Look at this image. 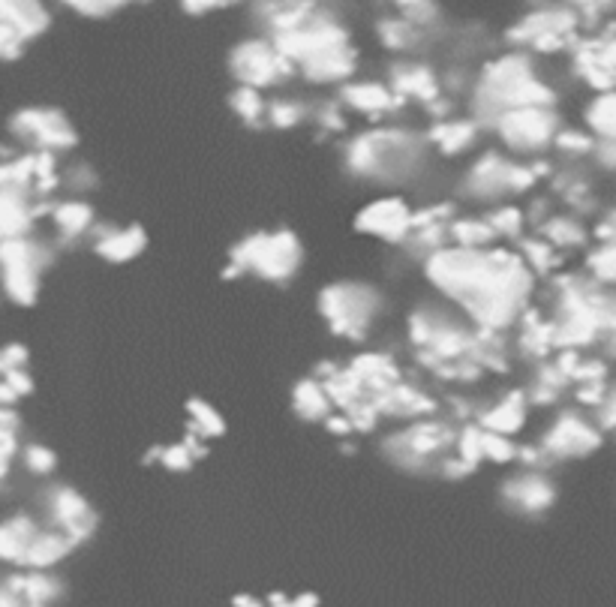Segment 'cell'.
Listing matches in <instances>:
<instances>
[{"label": "cell", "mask_w": 616, "mask_h": 607, "mask_svg": "<svg viewBox=\"0 0 616 607\" xmlns=\"http://www.w3.org/2000/svg\"><path fill=\"white\" fill-rule=\"evenodd\" d=\"M421 277L433 295L457 307L475 328L502 334L517 328L541 283L511 244L481 250L448 244L421 262Z\"/></svg>", "instance_id": "6da1fadb"}, {"label": "cell", "mask_w": 616, "mask_h": 607, "mask_svg": "<svg viewBox=\"0 0 616 607\" xmlns=\"http://www.w3.org/2000/svg\"><path fill=\"white\" fill-rule=\"evenodd\" d=\"M433 157L427 133L400 121L367 124L340 142V166L346 178L379 193L418 187L430 175Z\"/></svg>", "instance_id": "7a4b0ae2"}, {"label": "cell", "mask_w": 616, "mask_h": 607, "mask_svg": "<svg viewBox=\"0 0 616 607\" xmlns=\"http://www.w3.org/2000/svg\"><path fill=\"white\" fill-rule=\"evenodd\" d=\"M529 106H556V91L541 79L535 58L523 49H511L499 58L481 64L472 76V88L466 94V112L490 130L496 118L514 109Z\"/></svg>", "instance_id": "3957f363"}, {"label": "cell", "mask_w": 616, "mask_h": 607, "mask_svg": "<svg viewBox=\"0 0 616 607\" xmlns=\"http://www.w3.org/2000/svg\"><path fill=\"white\" fill-rule=\"evenodd\" d=\"M550 175H553V163L547 157L517 160L502 148H484L469 157L451 196L460 205H478L481 211H487L493 205L532 196L541 184L550 181Z\"/></svg>", "instance_id": "277c9868"}, {"label": "cell", "mask_w": 616, "mask_h": 607, "mask_svg": "<svg viewBox=\"0 0 616 607\" xmlns=\"http://www.w3.org/2000/svg\"><path fill=\"white\" fill-rule=\"evenodd\" d=\"M307 262L304 241L295 229H256L241 235L229 253L223 280H259L268 286H292Z\"/></svg>", "instance_id": "5b68a950"}, {"label": "cell", "mask_w": 616, "mask_h": 607, "mask_svg": "<svg viewBox=\"0 0 616 607\" xmlns=\"http://www.w3.org/2000/svg\"><path fill=\"white\" fill-rule=\"evenodd\" d=\"M316 313L325 331L340 343H367L388 313V295L373 280L340 277L319 289Z\"/></svg>", "instance_id": "8992f818"}, {"label": "cell", "mask_w": 616, "mask_h": 607, "mask_svg": "<svg viewBox=\"0 0 616 607\" xmlns=\"http://www.w3.org/2000/svg\"><path fill=\"white\" fill-rule=\"evenodd\" d=\"M457 430L460 424L436 412L427 418L388 427L379 436L376 448H379V457L403 475H436L439 463L454 451Z\"/></svg>", "instance_id": "52a82bcc"}, {"label": "cell", "mask_w": 616, "mask_h": 607, "mask_svg": "<svg viewBox=\"0 0 616 607\" xmlns=\"http://www.w3.org/2000/svg\"><path fill=\"white\" fill-rule=\"evenodd\" d=\"M562 118L556 106H529V109H514L496 118L487 130L493 136L496 148L517 160H538L553 151V142L562 130Z\"/></svg>", "instance_id": "ba28073f"}, {"label": "cell", "mask_w": 616, "mask_h": 607, "mask_svg": "<svg viewBox=\"0 0 616 607\" xmlns=\"http://www.w3.org/2000/svg\"><path fill=\"white\" fill-rule=\"evenodd\" d=\"M52 262L55 250L31 235L0 241V280H4V292L19 307H31L40 295V277Z\"/></svg>", "instance_id": "9c48e42d"}, {"label": "cell", "mask_w": 616, "mask_h": 607, "mask_svg": "<svg viewBox=\"0 0 616 607\" xmlns=\"http://www.w3.org/2000/svg\"><path fill=\"white\" fill-rule=\"evenodd\" d=\"M295 73H298L295 64L277 49L274 40H268L262 34L241 40L229 52V76L235 85H244V88L271 91V88L286 85Z\"/></svg>", "instance_id": "30bf717a"}, {"label": "cell", "mask_w": 616, "mask_h": 607, "mask_svg": "<svg viewBox=\"0 0 616 607\" xmlns=\"http://www.w3.org/2000/svg\"><path fill=\"white\" fill-rule=\"evenodd\" d=\"M535 442L550 460V466L583 460L601 448V427L595 424V418H589L580 409H559L550 418V424L538 433Z\"/></svg>", "instance_id": "8fae6325"}, {"label": "cell", "mask_w": 616, "mask_h": 607, "mask_svg": "<svg viewBox=\"0 0 616 607\" xmlns=\"http://www.w3.org/2000/svg\"><path fill=\"white\" fill-rule=\"evenodd\" d=\"M412 217H415V205L409 202V196L376 193L373 199H367L358 208L352 229L364 238H373L385 247L400 250L406 244V238L412 235Z\"/></svg>", "instance_id": "7c38bea8"}, {"label": "cell", "mask_w": 616, "mask_h": 607, "mask_svg": "<svg viewBox=\"0 0 616 607\" xmlns=\"http://www.w3.org/2000/svg\"><path fill=\"white\" fill-rule=\"evenodd\" d=\"M577 16L574 10L565 7H535L532 13H526L511 31H508V43L514 49H523L529 55H547V52H559L571 43Z\"/></svg>", "instance_id": "4fadbf2b"}, {"label": "cell", "mask_w": 616, "mask_h": 607, "mask_svg": "<svg viewBox=\"0 0 616 607\" xmlns=\"http://www.w3.org/2000/svg\"><path fill=\"white\" fill-rule=\"evenodd\" d=\"M10 130L34 148V154H67L79 145V133L73 121L52 106L19 109L10 121Z\"/></svg>", "instance_id": "5bb4252c"}, {"label": "cell", "mask_w": 616, "mask_h": 607, "mask_svg": "<svg viewBox=\"0 0 616 607\" xmlns=\"http://www.w3.org/2000/svg\"><path fill=\"white\" fill-rule=\"evenodd\" d=\"M499 502L517 514V517H544L556 505V481L550 478V469H529V466H514L502 481H499Z\"/></svg>", "instance_id": "9a60e30c"}, {"label": "cell", "mask_w": 616, "mask_h": 607, "mask_svg": "<svg viewBox=\"0 0 616 607\" xmlns=\"http://www.w3.org/2000/svg\"><path fill=\"white\" fill-rule=\"evenodd\" d=\"M337 100L346 112L364 118L367 124L397 121V115L406 109V103L391 91L385 79H352L343 88H337Z\"/></svg>", "instance_id": "2e32d148"}, {"label": "cell", "mask_w": 616, "mask_h": 607, "mask_svg": "<svg viewBox=\"0 0 616 607\" xmlns=\"http://www.w3.org/2000/svg\"><path fill=\"white\" fill-rule=\"evenodd\" d=\"M373 406L382 415V421L403 424V421H415V418H427V415L442 412V397H436L421 379L403 376L397 385L376 394Z\"/></svg>", "instance_id": "e0dca14e"}, {"label": "cell", "mask_w": 616, "mask_h": 607, "mask_svg": "<svg viewBox=\"0 0 616 607\" xmlns=\"http://www.w3.org/2000/svg\"><path fill=\"white\" fill-rule=\"evenodd\" d=\"M46 511L52 517V526L67 532L76 544L88 541L94 532H97V508L91 505V499L70 487V484H55L49 493H46Z\"/></svg>", "instance_id": "ac0fdd59"}, {"label": "cell", "mask_w": 616, "mask_h": 607, "mask_svg": "<svg viewBox=\"0 0 616 607\" xmlns=\"http://www.w3.org/2000/svg\"><path fill=\"white\" fill-rule=\"evenodd\" d=\"M424 133H427V142H430L433 154L442 157V160L472 157L481 148L484 136H487V130L469 112H463V115L457 112L445 121H433Z\"/></svg>", "instance_id": "d6986e66"}, {"label": "cell", "mask_w": 616, "mask_h": 607, "mask_svg": "<svg viewBox=\"0 0 616 607\" xmlns=\"http://www.w3.org/2000/svg\"><path fill=\"white\" fill-rule=\"evenodd\" d=\"M91 250L106 265H130L148 250V232L142 223H103L91 232Z\"/></svg>", "instance_id": "ffe728a7"}, {"label": "cell", "mask_w": 616, "mask_h": 607, "mask_svg": "<svg viewBox=\"0 0 616 607\" xmlns=\"http://www.w3.org/2000/svg\"><path fill=\"white\" fill-rule=\"evenodd\" d=\"M385 82L391 85V91H394L406 106L415 103V106L424 109V106H430L436 97L445 94V88H442V73H436L430 64L412 61V58L391 64L388 73H385Z\"/></svg>", "instance_id": "44dd1931"}, {"label": "cell", "mask_w": 616, "mask_h": 607, "mask_svg": "<svg viewBox=\"0 0 616 607\" xmlns=\"http://www.w3.org/2000/svg\"><path fill=\"white\" fill-rule=\"evenodd\" d=\"M529 412H532V406L526 400V391L523 388H505V391H499L496 397H490L478 406L475 421L484 430H493V433H502V436H517L526 427Z\"/></svg>", "instance_id": "7402d4cb"}, {"label": "cell", "mask_w": 616, "mask_h": 607, "mask_svg": "<svg viewBox=\"0 0 616 607\" xmlns=\"http://www.w3.org/2000/svg\"><path fill=\"white\" fill-rule=\"evenodd\" d=\"M358 73V52L352 43L328 49L322 55L307 58L304 64H298V76L310 85L319 88H343L346 82H352Z\"/></svg>", "instance_id": "603a6c76"}, {"label": "cell", "mask_w": 616, "mask_h": 607, "mask_svg": "<svg viewBox=\"0 0 616 607\" xmlns=\"http://www.w3.org/2000/svg\"><path fill=\"white\" fill-rule=\"evenodd\" d=\"M34 208H37L34 187H28V184L0 187V241L31 235V226L37 220Z\"/></svg>", "instance_id": "cb8c5ba5"}, {"label": "cell", "mask_w": 616, "mask_h": 607, "mask_svg": "<svg viewBox=\"0 0 616 607\" xmlns=\"http://www.w3.org/2000/svg\"><path fill=\"white\" fill-rule=\"evenodd\" d=\"M211 442H205L202 436L184 430L181 439L175 442H166V445H151V451L145 454V466H160L166 472H175V475H184L190 472L199 460L208 457V448Z\"/></svg>", "instance_id": "d4e9b609"}, {"label": "cell", "mask_w": 616, "mask_h": 607, "mask_svg": "<svg viewBox=\"0 0 616 607\" xmlns=\"http://www.w3.org/2000/svg\"><path fill=\"white\" fill-rule=\"evenodd\" d=\"M349 370L358 376V382L367 388L370 397L388 391L391 385H397L406 373H403V364L397 361L394 352H358L352 355L349 361Z\"/></svg>", "instance_id": "484cf974"}, {"label": "cell", "mask_w": 616, "mask_h": 607, "mask_svg": "<svg viewBox=\"0 0 616 607\" xmlns=\"http://www.w3.org/2000/svg\"><path fill=\"white\" fill-rule=\"evenodd\" d=\"M289 406H292V415L304 424H325V418L334 412V400L325 388L322 379H316L313 373L310 376H301L292 391H289Z\"/></svg>", "instance_id": "4316f807"}, {"label": "cell", "mask_w": 616, "mask_h": 607, "mask_svg": "<svg viewBox=\"0 0 616 607\" xmlns=\"http://www.w3.org/2000/svg\"><path fill=\"white\" fill-rule=\"evenodd\" d=\"M52 223L61 235L64 244H76L82 238H91L94 226H97V211L88 199H64V202H55L52 205Z\"/></svg>", "instance_id": "83f0119b"}, {"label": "cell", "mask_w": 616, "mask_h": 607, "mask_svg": "<svg viewBox=\"0 0 616 607\" xmlns=\"http://www.w3.org/2000/svg\"><path fill=\"white\" fill-rule=\"evenodd\" d=\"M76 547H79V544H76L67 532H61V529H55V526H52V529H40L22 565L31 568V571H46V568L64 562Z\"/></svg>", "instance_id": "f1b7e54d"}, {"label": "cell", "mask_w": 616, "mask_h": 607, "mask_svg": "<svg viewBox=\"0 0 616 607\" xmlns=\"http://www.w3.org/2000/svg\"><path fill=\"white\" fill-rule=\"evenodd\" d=\"M448 241L454 247H469V250H481V247L499 244V238H496L493 226L487 223L484 211H460L448 223Z\"/></svg>", "instance_id": "f546056e"}, {"label": "cell", "mask_w": 616, "mask_h": 607, "mask_svg": "<svg viewBox=\"0 0 616 607\" xmlns=\"http://www.w3.org/2000/svg\"><path fill=\"white\" fill-rule=\"evenodd\" d=\"M376 34H379V43L394 52V55H412L418 49H424L430 31H421L418 25L406 22L403 16H388V19H379L376 25Z\"/></svg>", "instance_id": "4dcf8cb0"}, {"label": "cell", "mask_w": 616, "mask_h": 607, "mask_svg": "<svg viewBox=\"0 0 616 607\" xmlns=\"http://www.w3.org/2000/svg\"><path fill=\"white\" fill-rule=\"evenodd\" d=\"M40 526L34 523V517L28 514H16L10 520L0 523V559L4 562H25L34 538H37Z\"/></svg>", "instance_id": "1f68e13d"}, {"label": "cell", "mask_w": 616, "mask_h": 607, "mask_svg": "<svg viewBox=\"0 0 616 607\" xmlns=\"http://www.w3.org/2000/svg\"><path fill=\"white\" fill-rule=\"evenodd\" d=\"M532 232H538L544 241H550L559 253L580 250V247L589 241L586 226H583L574 214H565V211H553V214H550L538 229H532Z\"/></svg>", "instance_id": "d6a6232c"}, {"label": "cell", "mask_w": 616, "mask_h": 607, "mask_svg": "<svg viewBox=\"0 0 616 607\" xmlns=\"http://www.w3.org/2000/svg\"><path fill=\"white\" fill-rule=\"evenodd\" d=\"M517 253L523 256V262L529 265V271L544 283V280H550L553 274H559V265H562V253L550 244V241H544L538 232H529L526 238H520L517 244Z\"/></svg>", "instance_id": "836d02e7"}, {"label": "cell", "mask_w": 616, "mask_h": 607, "mask_svg": "<svg viewBox=\"0 0 616 607\" xmlns=\"http://www.w3.org/2000/svg\"><path fill=\"white\" fill-rule=\"evenodd\" d=\"M184 415H187L184 430L202 436L205 442H214V439L226 436V430H229L223 412H220L211 400H205V397H190V400L184 403Z\"/></svg>", "instance_id": "e575fe53"}, {"label": "cell", "mask_w": 616, "mask_h": 607, "mask_svg": "<svg viewBox=\"0 0 616 607\" xmlns=\"http://www.w3.org/2000/svg\"><path fill=\"white\" fill-rule=\"evenodd\" d=\"M229 112L247 127V130H265L268 127V97L265 91H256V88H244V85H235L229 91Z\"/></svg>", "instance_id": "d590c367"}, {"label": "cell", "mask_w": 616, "mask_h": 607, "mask_svg": "<svg viewBox=\"0 0 616 607\" xmlns=\"http://www.w3.org/2000/svg\"><path fill=\"white\" fill-rule=\"evenodd\" d=\"M487 223L493 226L499 244H517L520 238H526L532 229H529V217H526V208L517 205V202H502V205H493L484 211Z\"/></svg>", "instance_id": "8d00e7d4"}, {"label": "cell", "mask_w": 616, "mask_h": 607, "mask_svg": "<svg viewBox=\"0 0 616 607\" xmlns=\"http://www.w3.org/2000/svg\"><path fill=\"white\" fill-rule=\"evenodd\" d=\"M583 127L604 142H616V91H601L583 109Z\"/></svg>", "instance_id": "74e56055"}, {"label": "cell", "mask_w": 616, "mask_h": 607, "mask_svg": "<svg viewBox=\"0 0 616 607\" xmlns=\"http://www.w3.org/2000/svg\"><path fill=\"white\" fill-rule=\"evenodd\" d=\"M304 124H310V100H301L292 94L268 100V130L292 133Z\"/></svg>", "instance_id": "f35d334b"}, {"label": "cell", "mask_w": 616, "mask_h": 607, "mask_svg": "<svg viewBox=\"0 0 616 607\" xmlns=\"http://www.w3.org/2000/svg\"><path fill=\"white\" fill-rule=\"evenodd\" d=\"M310 124L316 127V133L322 139H337L349 130V112L343 109V103L337 97L313 100L310 103Z\"/></svg>", "instance_id": "ab89813d"}, {"label": "cell", "mask_w": 616, "mask_h": 607, "mask_svg": "<svg viewBox=\"0 0 616 607\" xmlns=\"http://www.w3.org/2000/svg\"><path fill=\"white\" fill-rule=\"evenodd\" d=\"M10 586L19 589V592H22L25 598H31L34 604H43V607H49V601H55V598L61 595V583H58L52 574H46V571L19 574V577L10 580Z\"/></svg>", "instance_id": "60d3db41"}, {"label": "cell", "mask_w": 616, "mask_h": 607, "mask_svg": "<svg viewBox=\"0 0 616 607\" xmlns=\"http://www.w3.org/2000/svg\"><path fill=\"white\" fill-rule=\"evenodd\" d=\"M592 148H595V136H592L586 127H583V130L562 127L559 136H556V142H553V151H550V154H556V157H562V160H568V163H580V160H586V157L592 154Z\"/></svg>", "instance_id": "b9f144b4"}, {"label": "cell", "mask_w": 616, "mask_h": 607, "mask_svg": "<svg viewBox=\"0 0 616 607\" xmlns=\"http://www.w3.org/2000/svg\"><path fill=\"white\" fill-rule=\"evenodd\" d=\"M517 454H520V445L514 442V436H502V433H493V430L481 433V457H484V463L517 466Z\"/></svg>", "instance_id": "7bdbcfd3"}, {"label": "cell", "mask_w": 616, "mask_h": 607, "mask_svg": "<svg viewBox=\"0 0 616 607\" xmlns=\"http://www.w3.org/2000/svg\"><path fill=\"white\" fill-rule=\"evenodd\" d=\"M397 16H403L406 22L418 25L421 31H436L439 22H442V13L436 7V0H391Z\"/></svg>", "instance_id": "ee69618b"}, {"label": "cell", "mask_w": 616, "mask_h": 607, "mask_svg": "<svg viewBox=\"0 0 616 607\" xmlns=\"http://www.w3.org/2000/svg\"><path fill=\"white\" fill-rule=\"evenodd\" d=\"M61 187L70 190V196L85 199L88 193H94V190L100 187V175H97V169H94L91 163L76 160V163L61 175Z\"/></svg>", "instance_id": "f6af8a7d"}, {"label": "cell", "mask_w": 616, "mask_h": 607, "mask_svg": "<svg viewBox=\"0 0 616 607\" xmlns=\"http://www.w3.org/2000/svg\"><path fill=\"white\" fill-rule=\"evenodd\" d=\"M64 4H67L73 13L85 16V19H109V16H115V13L127 10L133 0H64Z\"/></svg>", "instance_id": "bcb514c9"}, {"label": "cell", "mask_w": 616, "mask_h": 607, "mask_svg": "<svg viewBox=\"0 0 616 607\" xmlns=\"http://www.w3.org/2000/svg\"><path fill=\"white\" fill-rule=\"evenodd\" d=\"M22 457H25V466L34 475H52L58 469V454L49 445H28L22 451Z\"/></svg>", "instance_id": "7dc6e473"}, {"label": "cell", "mask_w": 616, "mask_h": 607, "mask_svg": "<svg viewBox=\"0 0 616 607\" xmlns=\"http://www.w3.org/2000/svg\"><path fill=\"white\" fill-rule=\"evenodd\" d=\"M589 160H592L598 169H604V172H616V142L595 139V148H592Z\"/></svg>", "instance_id": "c3c4849f"}, {"label": "cell", "mask_w": 616, "mask_h": 607, "mask_svg": "<svg viewBox=\"0 0 616 607\" xmlns=\"http://www.w3.org/2000/svg\"><path fill=\"white\" fill-rule=\"evenodd\" d=\"M0 379H4L19 397H25V394H31L34 391V379H31V373L25 370V367H16V370H7L4 376H0Z\"/></svg>", "instance_id": "681fc988"}, {"label": "cell", "mask_w": 616, "mask_h": 607, "mask_svg": "<svg viewBox=\"0 0 616 607\" xmlns=\"http://www.w3.org/2000/svg\"><path fill=\"white\" fill-rule=\"evenodd\" d=\"M271 607H319V598L313 592H301L295 598H286V595H271Z\"/></svg>", "instance_id": "f907efd6"}, {"label": "cell", "mask_w": 616, "mask_h": 607, "mask_svg": "<svg viewBox=\"0 0 616 607\" xmlns=\"http://www.w3.org/2000/svg\"><path fill=\"white\" fill-rule=\"evenodd\" d=\"M178 4H181V10L190 13V16H205V13H211V10L226 7V0H178Z\"/></svg>", "instance_id": "816d5d0a"}, {"label": "cell", "mask_w": 616, "mask_h": 607, "mask_svg": "<svg viewBox=\"0 0 616 607\" xmlns=\"http://www.w3.org/2000/svg\"><path fill=\"white\" fill-rule=\"evenodd\" d=\"M16 400H19V394H16V391H13L4 379H0V406H10V409H13V403H16Z\"/></svg>", "instance_id": "f5cc1de1"}, {"label": "cell", "mask_w": 616, "mask_h": 607, "mask_svg": "<svg viewBox=\"0 0 616 607\" xmlns=\"http://www.w3.org/2000/svg\"><path fill=\"white\" fill-rule=\"evenodd\" d=\"M232 604H235V607H265V604H262L259 598H253V595H238Z\"/></svg>", "instance_id": "db71d44e"}, {"label": "cell", "mask_w": 616, "mask_h": 607, "mask_svg": "<svg viewBox=\"0 0 616 607\" xmlns=\"http://www.w3.org/2000/svg\"><path fill=\"white\" fill-rule=\"evenodd\" d=\"M226 4H235V0H226Z\"/></svg>", "instance_id": "11a10c76"}]
</instances>
